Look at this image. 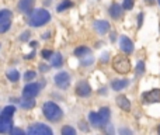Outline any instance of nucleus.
Segmentation results:
<instances>
[{
    "label": "nucleus",
    "instance_id": "nucleus-14",
    "mask_svg": "<svg viewBox=\"0 0 160 135\" xmlns=\"http://www.w3.org/2000/svg\"><path fill=\"white\" fill-rule=\"evenodd\" d=\"M117 106L124 111H129L131 110V101L128 100V97H125L124 94L117 97Z\"/></svg>",
    "mask_w": 160,
    "mask_h": 135
},
{
    "label": "nucleus",
    "instance_id": "nucleus-12",
    "mask_svg": "<svg viewBox=\"0 0 160 135\" xmlns=\"http://www.w3.org/2000/svg\"><path fill=\"white\" fill-rule=\"evenodd\" d=\"M94 28L98 31V34H107L110 31V23L105 20H97L94 21Z\"/></svg>",
    "mask_w": 160,
    "mask_h": 135
},
{
    "label": "nucleus",
    "instance_id": "nucleus-17",
    "mask_svg": "<svg viewBox=\"0 0 160 135\" xmlns=\"http://www.w3.org/2000/svg\"><path fill=\"white\" fill-rule=\"evenodd\" d=\"M128 85H129V82H128L127 79H118V80H112L111 87H112V90L119 91V90H122V89L127 87Z\"/></svg>",
    "mask_w": 160,
    "mask_h": 135
},
{
    "label": "nucleus",
    "instance_id": "nucleus-33",
    "mask_svg": "<svg viewBox=\"0 0 160 135\" xmlns=\"http://www.w3.org/2000/svg\"><path fill=\"white\" fill-rule=\"evenodd\" d=\"M28 38H30V31H25V33H22V35L20 37V41H27Z\"/></svg>",
    "mask_w": 160,
    "mask_h": 135
},
{
    "label": "nucleus",
    "instance_id": "nucleus-20",
    "mask_svg": "<svg viewBox=\"0 0 160 135\" xmlns=\"http://www.w3.org/2000/svg\"><path fill=\"white\" fill-rule=\"evenodd\" d=\"M6 76H7V79L10 80V82H17V80L20 79V73L17 69H8V70L6 72Z\"/></svg>",
    "mask_w": 160,
    "mask_h": 135
},
{
    "label": "nucleus",
    "instance_id": "nucleus-4",
    "mask_svg": "<svg viewBox=\"0 0 160 135\" xmlns=\"http://www.w3.org/2000/svg\"><path fill=\"white\" fill-rule=\"evenodd\" d=\"M27 135H53V132L45 124H34L28 128Z\"/></svg>",
    "mask_w": 160,
    "mask_h": 135
},
{
    "label": "nucleus",
    "instance_id": "nucleus-27",
    "mask_svg": "<svg viewBox=\"0 0 160 135\" xmlns=\"http://www.w3.org/2000/svg\"><path fill=\"white\" fill-rule=\"evenodd\" d=\"M41 56H42L44 59H51V58L53 56V52H52L51 49H42V51H41Z\"/></svg>",
    "mask_w": 160,
    "mask_h": 135
},
{
    "label": "nucleus",
    "instance_id": "nucleus-10",
    "mask_svg": "<svg viewBox=\"0 0 160 135\" xmlns=\"http://www.w3.org/2000/svg\"><path fill=\"white\" fill-rule=\"evenodd\" d=\"M11 130H13V121H11V118L0 116V134L11 132Z\"/></svg>",
    "mask_w": 160,
    "mask_h": 135
},
{
    "label": "nucleus",
    "instance_id": "nucleus-11",
    "mask_svg": "<svg viewBox=\"0 0 160 135\" xmlns=\"http://www.w3.org/2000/svg\"><path fill=\"white\" fill-rule=\"evenodd\" d=\"M34 3H35V0H20L17 7L21 13H30L34 7Z\"/></svg>",
    "mask_w": 160,
    "mask_h": 135
},
{
    "label": "nucleus",
    "instance_id": "nucleus-38",
    "mask_svg": "<svg viewBox=\"0 0 160 135\" xmlns=\"http://www.w3.org/2000/svg\"><path fill=\"white\" fill-rule=\"evenodd\" d=\"M145 2H146L148 4H152V3H153V0H145Z\"/></svg>",
    "mask_w": 160,
    "mask_h": 135
},
{
    "label": "nucleus",
    "instance_id": "nucleus-7",
    "mask_svg": "<svg viewBox=\"0 0 160 135\" xmlns=\"http://www.w3.org/2000/svg\"><path fill=\"white\" fill-rule=\"evenodd\" d=\"M39 90H41V85L39 83H28L24 87V90H22V97H31V99H34L39 93Z\"/></svg>",
    "mask_w": 160,
    "mask_h": 135
},
{
    "label": "nucleus",
    "instance_id": "nucleus-29",
    "mask_svg": "<svg viewBox=\"0 0 160 135\" xmlns=\"http://www.w3.org/2000/svg\"><path fill=\"white\" fill-rule=\"evenodd\" d=\"M37 76V73L34 70H27L24 73V80H27V82H30L31 79H34V77Z\"/></svg>",
    "mask_w": 160,
    "mask_h": 135
},
{
    "label": "nucleus",
    "instance_id": "nucleus-25",
    "mask_svg": "<svg viewBox=\"0 0 160 135\" xmlns=\"http://www.w3.org/2000/svg\"><path fill=\"white\" fill-rule=\"evenodd\" d=\"M61 134L62 135H78L76 134V130L73 127H70V125H65V127H62Z\"/></svg>",
    "mask_w": 160,
    "mask_h": 135
},
{
    "label": "nucleus",
    "instance_id": "nucleus-22",
    "mask_svg": "<svg viewBox=\"0 0 160 135\" xmlns=\"http://www.w3.org/2000/svg\"><path fill=\"white\" fill-rule=\"evenodd\" d=\"M75 56H78V58H84V56H87L88 54H90V49H88L87 47H79L75 49Z\"/></svg>",
    "mask_w": 160,
    "mask_h": 135
},
{
    "label": "nucleus",
    "instance_id": "nucleus-30",
    "mask_svg": "<svg viewBox=\"0 0 160 135\" xmlns=\"http://www.w3.org/2000/svg\"><path fill=\"white\" fill-rule=\"evenodd\" d=\"M145 72V62L139 61L138 65H136V75H142Z\"/></svg>",
    "mask_w": 160,
    "mask_h": 135
},
{
    "label": "nucleus",
    "instance_id": "nucleus-16",
    "mask_svg": "<svg viewBox=\"0 0 160 135\" xmlns=\"http://www.w3.org/2000/svg\"><path fill=\"white\" fill-rule=\"evenodd\" d=\"M122 8L124 7H121L118 3H112L111 7H110V16L112 17V18H115V20L119 18V17L122 16Z\"/></svg>",
    "mask_w": 160,
    "mask_h": 135
},
{
    "label": "nucleus",
    "instance_id": "nucleus-31",
    "mask_svg": "<svg viewBox=\"0 0 160 135\" xmlns=\"http://www.w3.org/2000/svg\"><path fill=\"white\" fill-rule=\"evenodd\" d=\"M10 135H25V134H24V131L20 130V128H13V130H11V132H10Z\"/></svg>",
    "mask_w": 160,
    "mask_h": 135
},
{
    "label": "nucleus",
    "instance_id": "nucleus-1",
    "mask_svg": "<svg viewBox=\"0 0 160 135\" xmlns=\"http://www.w3.org/2000/svg\"><path fill=\"white\" fill-rule=\"evenodd\" d=\"M49 20H51L49 11H47L45 8H37L31 14L30 20H28V24L31 27H42L47 23H49Z\"/></svg>",
    "mask_w": 160,
    "mask_h": 135
},
{
    "label": "nucleus",
    "instance_id": "nucleus-36",
    "mask_svg": "<svg viewBox=\"0 0 160 135\" xmlns=\"http://www.w3.org/2000/svg\"><path fill=\"white\" fill-rule=\"evenodd\" d=\"M39 69H41V72H47L49 68H48L47 65H41V66H39Z\"/></svg>",
    "mask_w": 160,
    "mask_h": 135
},
{
    "label": "nucleus",
    "instance_id": "nucleus-34",
    "mask_svg": "<svg viewBox=\"0 0 160 135\" xmlns=\"http://www.w3.org/2000/svg\"><path fill=\"white\" fill-rule=\"evenodd\" d=\"M105 128H107V135H114V127H112V125H105Z\"/></svg>",
    "mask_w": 160,
    "mask_h": 135
},
{
    "label": "nucleus",
    "instance_id": "nucleus-13",
    "mask_svg": "<svg viewBox=\"0 0 160 135\" xmlns=\"http://www.w3.org/2000/svg\"><path fill=\"white\" fill-rule=\"evenodd\" d=\"M88 121H90V124L93 125L94 128H104V125H102V122H101V118H100L98 113H96V111H91V113L88 114Z\"/></svg>",
    "mask_w": 160,
    "mask_h": 135
},
{
    "label": "nucleus",
    "instance_id": "nucleus-6",
    "mask_svg": "<svg viewBox=\"0 0 160 135\" xmlns=\"http://www.w3.org/2000/svg\"><path fill=\"white\" fill-rule=\"evenodd\" d=\"M142 101L145 104H150V103H160V89H153L146 93L142 94Z\"/></svg>",
    "mask_w": 160,
    "mask_h": 135
},
{
    "label": "nucleus",
    "instance_id": "nucleus-8",
    "mask_svg": "<svg viewBox=\"0 0 160 135\" xmlns=\"http://www.w3.org/2000/svg\"><path fill=\"white\" fill-rule=\"evenodd\" d=\"M75 91H76V94L80 96V97H88L91 94V87L86 80H82V82H79L78 85H76Z\"/></svg>",
    "mask_w": 160,
    "mask_h": 135
},
{
    "label": "nucleus",
    "instance_id": "nucleus-37",
    "mask_svg": "<svg viewBox=\"0 0 160 135\" xmlns=\"http://www.w3.org/2000/svg\"><path fill=\"white\" fill-rule=\"evenodd\" d=\"M30 45H31L32 48H35L37 45H38V42H37V41H32V42H30Z\"/></svg>",
    "mask_w": 160,
    "mask_h": 135
},
{
    "label": "nucleus",
    "instance_id": "nucleus-18",
    "mask_svg": "<svg viewBox=\"0 0 160 135\" xmlns=\"http://www.w3.org/2000/svg\"><path fill=\"white\" fill-rule=\"evenodd\" d=\"M20 106H21L22 108H25V110H30V108H32L34 106H35V100L31 99V97H22V99L20 100Z\"/></svg>",
    "mask_w": 160,
    "mask_h": 135
},
{
    "label": "nucleus",
    "instance_id": "nucleus-2",
    "mask_svg": "<svg viewBox=\"0 0 160 135\" xmlns=\"http://www.w3.org/2000/svg\"><path fill=\"white\" fill-rule=\"evenodd\" d=\"M42 110H44V116L45 118L48 120V121H59V120L62 118V116H63V111H62V108L59 107L58 104H55L53 101H47L44 104V107H42Z\"/></svg>",
    "mask_w": 160,
    "mask_h": 135
},
{
    "label": "nucleus",
    "instance_id": "nucleus-21",
    "mask_svg": "<svg viewBox=\"0 0 160 135\" xmlns=\"http://www.w3.org/2000/svg\"><path fill=\"white\" fill-rule=\"evenodd\" d=\"M11 11L8 10V8H3V10H0V24L2 23H6V21H10L11 20Z\"/></svg>",
    "mask_w": 160,
    "mask_h": 135
},
{
    "label": "nucleus",
    "instance_id": "nucleus-19",
    "mask_svg": "<svg viewBox=\"0 0 160 135\" xmlns=\"http://www.w3.org/2000/svg\"><path fill=\"white\" fill-rule=\"evenodd\" d=\"M62 64H63V58H62V55L59 52L53 54V56L51 58V65H52L53 68H61Z\"/></svg>",
    "mask_w": 160,
    "mask_h": 135
},
{
    "label": "nucleus",
    "instance_id": "nucleus-15",
    "mask_svg": "<svg viewBox=\"0 0 160 135\" xmlns=\"http://www.w3.org/2000/svg\"><path fill=\"white\" fill-rule=\"evenodd\" d=\"M98 116H100V118H101L102 125L105 127V125L108 124V121H110V116H111L110 108H108V107H102V108H100V110H98Z\"/></svg>",
    "mask_w": 160,
    "mask_h": 135
},
{
    "label": "nucleus",
    "instance_id": "nucleus-24",
    "mask_svg": "<svg viewBox=\"0 0 160 135\" xmlns=\"http://www.w3.org/2000/svg\"><path fill=\"white\" fill-rule=\"evenodd\" d=\"M72 6H73V3L70 2V0H63V2H62L61 4H59L58 7H56V10H58L59 13H62V11H63V10H66V8L72 7Z\"/></svg>",
    "mask_w": 160,
    "mask_h": 135
},
{
    "label": "nucleus",
    "instance_id": "nucleus-23",
    "mask_svg": "<svg viewBox=\"0 0 160 135\" xmlns=\"http://www.w3.org/2000/svg\"><path fill=\"white\" fill-rule=\"evenodd\" d=\"M14 113H16V107H14V106H7V107L3 108V111L0 113V116L7 117V118H11Z\"/></svg>",
    "mask_w": 160,
    "mask_h": 135
},
{
    "label": "nucleus",
    "instance_id": "nucleus-32",
    "mask_svg": "<svg viewBox=\"0 0 160 135\" xmlns=\"http://www.w3.org/2000/svg\"><path fill=\"white\" fill-rule=\"evenodd\" d=\"M119 134L121 135H133L132 131L128 130V128H121V130H119Z\"/></svg>",
    "mask_w": 160,
    "mask_h": 135
},
{
    "label": "nucleus",
    "instance_id": "nucleus-3",
    "mask_svg": "<svg viewBox=\"0 0 160 135\" xmlns=\"http://www.w3.org/2000/svg\"><path fill=\"white\" fill-rule=\"evenodd\" d=\"M112 68L115 72L121 75H125L131 70V62L127 56L124 55H117L114 56V61H112Z\"/></svg>",
    "mask_w": 160,
    "mask_h": 135
},
{
    "label": "nucleus",
    "instance_id": "nucleus-5",
    "mask_svg": "<svg viewBox=\"0 0 160 135\" xmlns=\"http://www.w3.org/2000/svg\"><path fill=\"white\" fill-rule=\"evenodd\" d=\"M53 80H55V85L58 86L59 89H66V87H69V85H70V75L68 73V72L62 70L55 75Z\"/></svg>",
    "mask_w": 160,
    "mask_h": 135
},
{
    "label": "nucleus",
    "instance_id": "nucleus-40",
    "mask_svg": "<svg viewBox=\"0 0 160 135\" xmlns=\"http://www.w3.org/2000/svg\"><path fill=\"white\" fill-rule=\"evenodd\" d=\"M158 3H159V4H160V0H158Z\"/></svg>",
    "mask_w": 160,
    "mask_h": 135
},
{
    "label": "nucleus",
    "instance_id": "nucleus-28",
    "mask_svg": "<svg viewBox=\"0 0 160 135\" xmlns=\"http://www.w3.org/2000/svg\"><path fill=\"white\" fill-rule=\"evenodd\" d=\"M133 0H124L122 2V7L125 8V10H132V7H133Z\"/></svg>",
    "mask_w": 160,
    "mask_h": 135
},
{
    "label": "nucleus",
    "instance_id": "nucleus-35",
    "mask_svg": "<svg viewBox=\"0 0 160 135\" xmlns=\"http://www.w3.org/2000/svg\"><path fill=\"white\" fill-rule=\"evenodd\" d=\"M142 21H143V14H139V17H138V27L141 28L142 27Z\"/></svg>",
    "mask_w": 160,
    "mask_h": 135
},
{
    "label": "nucleus",
    "instance_id": "nucleus-39",
    "mask_svg": "<svg viewBox=\"0 0 160 135\" xmlns=\"http://www.w3.org/2000/svg\"><path fill=\"white\" fill-rule=\"evenodd\" d=\"M158 131H159V135H160V125H159V128H158Z\"/></svg>",
    "mask_w": 160,
    "mask_h": 135
},
{
    "label": "nucleus",
    "instance_id": "nucleus-26",
    "mask_svg": "<svg viewBox=\"0 0 160 135\" xmlns=\"http://www.w3.org/2000/svg\"><path fill=\"white\" fill-rule=\"evenodd\" d=\"M11 27V20L10 21H6V23H2L0 24V34L6 33V31H8V28Z\"/></svg>",
    "mask_w": 160,
    "mask_h": 135
},
{
    "label": "nucleus",
    "instance_id": "nucleus-9",
    "mask_svg": "<svg viewBox=\"0 0 160 135\" xmlns=\"http://www.w3.org/2000/svg\"><path fill=\"white\" fill-rule=\"evenodd\" d=\"M119 48H121L122 52L129 55V54H132V51H133V42L131 41L128 37L122 35L121 38H119Z\"/></svg>",
    "mask_w": 160,
    "mask_h": 135
}]
</instances>
